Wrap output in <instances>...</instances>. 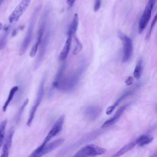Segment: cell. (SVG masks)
Returning <instances> with one entry per match:
<instances>
[{"label":"cell","mask_w":157,"mask_h":157,"mask_svg":"<svg viewBox=\"0 0 157 157\" xmlns=\"http://www.w3.org/2000/svg\"><path fill=\"white\" fill-rule=\"evenodd\" d=\"M86 68V64L84 61L80 63L78 67L67 75H64L54 86L53 88H56L64 93H70L77 86L80 78Z\"/></svg>","instance_id":"obj_1"},{"label":"cell","mask_w":157,"mask_h":157,"mask_svg":"<svg viewBox=\"0 0 157 157\" xmlns=\"http://www.w3.org/2000/svg\"><path fill=\"white\" fill-rule=\"evenodd\" d=\"M64 142V139H58L47 144H41L36 148L28 157H42L44 155L52 151Z\"/></svg>","instance_id":"obj_2"},{"label":"cell","mask_w":157,"mask_h":157,"mask_svg":"<svg viewBox=\"0 0 157 157\" xmlns=\"http://www.w3.org/2000/svg\"><path fill=\"white\" fill-rule=\"evenodd\" d=\"M106 152V149L94 144H88L78 150L73 157H95Z\"/></svg>","instance_id":"obj_3"},{"label":"cell","mask_w":157,"mask_h":157,"mask_svg":"<svg viewBox=\"0 0 157 157\" xmlns=\"http://www.w3.org/2000/svg\"><path fill=\"white\" fill-rule=\"evenodd\" d=\"M39 11V7H37L35 10L34 11L31 18V21L27 30V33L26 34V36L21 43V47H20V55H23L25 52L26 51L27 48H28L31 42V39H32V36H33V30H34V25H35V22L36 20V18L37 17V14L38 12Z\"/></svg>","instance_id":"obj_4"},{"label":"cell","mask_w":157,"mask_h":157,"mask_svg":"<svg viewBox=\"0 0 157 157\" xmlns=\"http://www.w3.org/2000/svg\"><path fill=\"white\" fill-rule=\"evenodd\" d=\"M45 78H43L42 80H41V82L40 83L39 89H38V91H37V96L36 98V100L34 102L33 105L31 107V109L30 110L29 112V117L28 119L27 120L26 122V124L28 126H31L34 116H35V113L39 106V105L40 104V102L42 100L43 96H44V86H45Z\"/></svg>","instance_id":"obj_5"},{"label":"cell","mask_w":157,"mask_h":157,"mask_svg":"<svg viewBox=\"0 0 157 157\" xmlns=\"http://www.w3.org/2000/svg\"><path fill=\"white\" fill-rule=\"evenodd\" d=\"M118 37L121 39L123 45L122 61L126 63L131 59L133 52V44L132 39L121 32L118 33Z\"/></svg>","instance_id":"obj_6"},{"label":"cell","mask_w":157,"mask_h":157,"mask_svg":"<svg viewBox=\"0 0 157 157\" xmlns=\"http://www.w3.org/2000/svg\"><path fill=\"white\" fill-rule=\"evenodd\" d=\"M48 12H46L42 18V21L40 23L39 27V29L37 31V38H36V40L35 42V44H34V45L32 47L31 50L30 51L29 53V56L31 57H34L35 56V55L37 53V50L39 47V45L40 44V42L42 40V39L44 37V33H45V27H46V24H47V17H48Z\"/></svg>","instance_id":"obj_7"},{"label":"cell","mask_w":157,"mask_h":157,"mask_svg":"<svg viewBox=\"0 0 157 157\" xmlns=\"http://www.w3.org/2000/svg\"><path fill=\"white\" fill-rule=\"evenodd\" d=\"M156 0H148L139 23V31L141 33L146 28L151 18V11Z\"/></svg>","instance_id":"obj_8"},{"label":"cell","mask_w":157,"mask_h":157,"mask_svg":"<svg viewBox=\"0 0 157 157\" xmlns=\"http://www.w3.org/2000/svg\"><path fill=\"white\" fill-rule=\"evenodd\" d=\"M31 0H21L9 17V21L12 23L17 21L28 7Z\"/></svg>","instance_id":"obj_9"},{"label":"cell","mask_w":157,"mask_h":157,"mask_svg":"<svg viewBox=\"0 0 157 157\" xmlns=\"http://www.w3.org/2000/svg\"><path fill=\"white\" fill-rule=\"evenodd\" d=\"M64 115H63L60 116L58 119L55 121V124H53L52 129L50 130L46 137H45L42 144H47L48 143V142L55 136H56L63 129V126L64 124Z\"/></svg>","instance_id":"obj_10"},{"label":"cell","mask_w":157,"mask_h":157,"mask_svg":"<svg viewBox=\"0 0 157 157\" xmlns=\"http://www.w3.org/2000/svg\"><path fill=\"white\" fill-rule=\"evenodd\" d=\"M50 37V30H48L46 34L44 36V37L42 39V42H40V48L39 50V54L37 56V58L36 60V64H35V67L37 68L41 63L44 56H45V54L46 53L47 48L49 42V39Z\"/></svg>","instance_id":"obj_11"},{"label":"cell","mask_w":157,"mask_h":157,"mask_svg":"<svg viewBox=\"0 0 157 157\" xmlns=\"http://www.w3.org/2000/svg\"><path fill=\"white\" fill-rule=\"evenodd\" d=\"M13 133H14V128H11L9 130L8 133L5 137V139L2 145V152L0 157H9Z\"/></svg>","instance_id":"obj_12"},{"label":"cell","mask_w":157,"mask_h":157,"mask_svg":"<svg viewBox=\"0 0 157 157\" xmlns=\"http://www.w3.org/2000/svg\"><path fill=\"white\" fill-rule=\"evenodd\" d=\"M139 86V85H135V86H134L133 88H130L128 90H126V91H124L123 93V94L122 95H121L118 98V99L114 102V104L112 105H110L109 106L107 109H106V111H105V113L107 115H110L112 112L114 110V109H115V107L123 101L124 100V99H126L127 97H128L129 96H130L131 94H132L136 90Z\"/></svg>","instance_id":"obj_13"},{"label":"cell","mask_w":157,"mask_h":157,"mask_svg":"<svg viewBox=\"0 0 157 157\" xmlns=\"http://www.w3.org/2000/svg\"><path fill=\"white\" fill-rule=\"evenodd\" d=\"M128 106V104H124L123 105H122L121 107H120L117 111L116 112V113H115V115L110 118V119L107 120V121H105L101 126L102 128H108L110 126H112V124H113L120 117V116L122 115V113H123V112L124 111V110L127 108V107Z\"/></svg>","instance_id":"obj_14"},{"label":"cell","mask_w":157,"mask_h":157,"mask_svg":"<svg viewBox=\"0 0 157 157\" xmlns=\"http://www.w3.org/2000/svg\"><path fill=\"white\" fill-rule=\"evenodd\" d=\"M101 109L98 106L91 105L85 108L84 114L86 118L90 120L96 119L101 113Z\"/></svg>","instance_id":"obj_15"},{"label":"cell","mask_w":157,"mask_h":157,"mask_svg":"<svg viewBox=\"0 0 157 157\" xmlns=\"http://www.w3.org/2000/svg\"><path fill=\"white\" fill-rule=\"evenodd\" d=\"M72 37L67 36V39L64 45V47L63 48V50H61V52L59 54V59L60 61H63L67 58V57L69 53V52H70L71 45V43H72Z\"/></svg>","instance_id":"obj_16"},{"label":"cell","mask_w":157,"mask_h":157,"mask_svg":"<svg viewBox=\"0 0 157 157\" xmlns=\"http://www.w3.org/2000/svg\"><path fill=\"white\" fill-rule=\"evenodd\" d=\"M79 18L77 13H75L73 17V19L69 26V29L67 33V36L73 37L75 36V34L77 31L78 26Z\"/></svg>","instance_id":"obj_17"},{"label":"cell","mask_w":157,"mask_h":157,"mask_svg":"<svg viewBox=\"0 0 157 157\" xmlns=\"http://www.w3.org/2000/svg\"><path fill=\"white\" fill-rule=\"evenodd\" d=\"M136 145V141L131 142L125 145H124L121 148H120L118 151H117L115 153H114L111 157H120L123 155L125 154L131 149H132Z\"/></svg>","instance_id":"obj_18"},{"label":"cell","mask_w":157,"mask_h":157,"mask_svg":"<svg viewBox=\"0 0 157 157\" xmlns=\"http://www.w3.org/2000/svg\"><path fill=\"white\" fill-rule=\"evenodd\" d=\"M18 90V86H14L13 87H12L9 93L8 97L6 101V102H4L3 106H2V111L4 112H5L6 111V110L7 109V107H9L10 103L11 102L12 100L13 99L15 94L17 93V91Z\"/></svg>","instance_id":"obj_19"},{"label":"cell","mask_w":157,"mask_h":157,"mask_svg":"<svg viewBox=\"0 0 157 157\" xmlns=\"http://www.w3.org/2000/svg\"><path fill=\"white\" fill-rule=\"evenodd\" d=\"M153 140V137L149 135H142L139 137L135 141L136 142V145L139 147H144L146 145H148Z\"/></svg>","instance_id":"obj_20"},{"label":"cell","mask_w":157,"mask_h":157,"mask_svg":"<svg viewBox=\"0 0 157 157\" xmlns=\"http://www.w3.org/2000/svg\"><path fill=\"white\" fill-rule=\"evenodd\" d=\"M9 26H6L4 28V32L0 37V50H2L7 42V37L9 33Z\"/></svg>","instance_id":"obj_21"},{"label":"cell","mask_w":157,"mask_h":157,"mask_svg":"<svg viewBox=\"0 0 157 157\" xmlns=\"http://www.w3.org/2000/svg\"><path fill=\"white\" fill-rule=\"evenodd\" d=\"M143 71V61L141 58H139L137 62L136 66L134 70V77L136 79L139 80L142 75Z\"/></svg>","instance_id":"obj_22"},{"label":"cell","mask_w":157,"mask_h":157,"mask_svg":"<svg viewBox=\"0 0 157 157\" xmlns=\"http://www.w3.org/2000/svg\"><path fill=\"white\" fill-rule=\"evenodd\" d=\"M7 122V120H5L0 123V150L5 139V132Z\"/></svg>","instance_id":"obj_23"},{"label":"cell","mask_w":157,"mask_h":157,"mask_svg":"<svg viewBox=\"0 0 157 157\" xmlns=\"http://www.w3.org/2000/svg\"><path fill=\"white\" fill-rule=\"evenodd\" d=\"M74 37V40H75V46H74V49L73 50V54L74 55H77L79 52H80L82 49V44L80 42V40L77 39L76 36Z\"/></svg>","instance_id":"obj_24"},{"label":"cell","mask_w":157,"mask_h":157,"mask_svg":"<svg viewBox=\"0 0 157 157\" xmlns=\"http://www.w3.org/2000/svg\"><path fill=\"white\" fill-rule=\"evenodd\" d=\"M28 101H29V99H28V98L26 99L24 101V102H23V104L21 105V106L20 107V109H19V110H18V113H17V121H18V119L20 118V117H21V113H22L23 110L25 109V107H26V105H27V104H28Z\"/></svg>","instance_id":"obj_25"},{"label":"cell","mask_w":157,"mask_h":157,"mask_svg":"<svg viewBox=\"0 0 157 157\" xmlns=\"http://www.w3.org/2000/svg\"><path fill=\"white\" fill-rule=\"evenodd\" d=\"M156 23H157V13L155 15V16L154 17L153 19L152 20V21H151V25H150V27L149 31H148V34H147V39H148V38H149L150 37V35H151V33L152 30L153 29V27L155 26V24Z\"/></svg>","instance_id":"obj_26"},{"label":"cell","mask_w":157,"mask_h":157,"mask_svg":"<svg viewBox=\"0 0 157 157\" xmlns=\"http://www.w3.org/2000/svg\"><path fill=\"white\" fill-rule=\"evenodd\" d=\"M101 6V0H94V11L97 12L99 10Z\"/></svg>","instance_id":"obj_27"},{"label":"cell","mask_w":157,"mask_h":157,"mask_svg":"<svg viewBox=\"0 0 157 157\" xmlns=\"http://www.w3.org/2000/svg\"><path fill=\"white\" fill-rule=\"evenodd\" d=\"M133 82V78L131 76L128 77V78H126V79L125 80V83L126 85L128 86H131Z\"/></svg>","instance_id":"obj_28"},{"label":"cell","mask_w":157,"mask_h":157,"mask_svg":"<svg viewBox=\"0 0 157 157\" xmlns=\"http://www.w3.org/2000/svg\"><path fill=\"white\" fill-rule=\"evenodd\" d=\"M76 0H67L66 1V2H67V4L68 6V7L69 8H72L75 3Z\"/></svg>","instance_id":"obj_29"},{"label":"cell","mask_w":157,"mask_h":157,"mask_svg":"<svg viewBox=\"0 0 157 157\" xmlns=\"http://www.w3.org/2000/svg\"><path fill=\"white\" fill-rule=\"evenodd\" d=\"M2 28H3V25H2V23H0V31H1Z\"/></svg>","instance_id":"obj_30"},{"label":"cell","mask_w":157,"mask_h":157,"mask_svg":"<svg viewBox=\"0 0 157 157\" xmlns=\"http://www.w3.org/2000/svg\"><path fill=\"white\" fill-rule=\"evenodd\" d=\"M4 1V0H0V6H1V4L3 3Z\"/></svg>","instance_id":"obj_31"}]
</instances>
